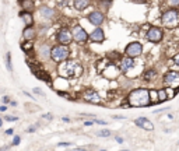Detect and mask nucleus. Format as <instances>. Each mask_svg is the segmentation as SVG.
I'll return each mask as SVG.
<instances>
[{"label": "nucleus", "instance_id": "6", "mask_svg": "<svg viewBox=\"0 0 179 151\" xmlns=\"http://www.w3.org/2000/svg\"><path fill=\"white\" fill-rule=\"evenodd\" d=\"M71 35H73V39L78 44H85L88 39V34L81 25H74L71 30Z\"/></svg>", "mask_w": 179, "mask_h": 151}, {"label": "nucleus", "instance_id": "22", "mask_svg": "<svg viewBox=\"0 0 179 151\" xmlns=\"http://www.w3.org/2000/svg\"><path fill=\"white\" fill-rule=\"evenodd\" d=\"M6 67L8 71H13V64H11V53L7 52L6 53Z\"/></svg>", "mask_w": 179, "mask_h": 151}, {"label": "nucleus", "instance_id": "24", "mask_svg": "<svg viewBox=\"0 0 179 151\" xmlns=\"http://www.w3.org/2000/svg\"><path fill=\"white\" fill-rule=\"evenodd\" d=\"M32 42H25V44H23L21 45V49L24 50V52H28V50H31L32 49Z\"/></svg>", "mask_w": 179, "mask_h": 151}, {"label": "nucleus", "instance_id": "41", "mask_svg": "<svg viewBox=\"0 0 179 151\" xmlns=\"http://www.w3.org/2000/svg\"><path fill=\"white\" fill-rule=\"evenodd\" d=\"M34 130H35V127H30V129H28V132H30V133H32Z\"/></svg>", "mask_w": 179, "mask_h": 151}, {"label": "nucleus", "instance_id": "19", "mask_svg": "<svg viewBox=\"0 0 179 151\" xmlns=\"http://www.w3.org/2000/svg\"><path fill=\"white\" fill-rule=\"evenodd\" d=\"M41 14L44 16L45 18H51V17H53L55 11L52 10L51 7H42V8H41Z\"/></svg>", "mask_w": 179, "mask_h": 151}, {"label": "nucleus", "instance_id": "40", "mask_svg": "<svg viewBox=\"0 0 179 151\" xmlns=\"http://www.w3.org/2000/svg\"><path fill=\"white\" fill-rule=\"evenodd\" d=\"M116 141H118V143H123V138H122V137H116Z\"/></svg>", "mask_w": 179, "mask_h": 151}, {"label": "nucleus", "instance_id": "42", "mask_svg": "<svg viewBox=\"0 0 179 151\" xmlns=\"http://www.w3.org/2000/svg\"><path fill=\"white\" fill-rule=\"evenodd\" d=\"M1 125H3V119L0 118V127H1Z\"/></svg>", "mask_w": 179, "mask_h": 151}, {"label": "nucleus", "instance_id": "31", "mask_svg": "<svg viewBox=\"0 0 179 151\" xmlns=\"http://www.w3.org/2000/svg\"><path fill=\"white\" fill-rule=\"evenodd\" d=\"M173 63H175V64L179 67V53H176V55H175V57H173Z\"/></svg>", "mask_w": 179, "mask_h": 151}, {"label": "nucleus", "instance_id": "34", "mask_svg": "<svg viewBox=\"0 0 179 151\" xmlns=\"http://www.w3.org/2000/svg\"><path fill=\"white\" fill-rule=\"evenodd\" d=\"M94 123H98V125H106V122H105V120H99V119L98 120L94 119Z\"/></svg>", "mask_w": 179, "mask_h": 151}, {"label": "nucleus", "instance_id": "32", "mask_svg": "<svg viewBox=\"0 0 179 151\" xmlns=\"http://www.w3.org/2000/svg\"><path fill=\"white\" fill-rule=\"evenodd\" d=\"M71 143H59L58 147H70Z\"/></svg>", "mask_w": 179, "mask_h": 151}, {"label": "nucleus", "instance_id": "7", "mask_svg": "<svg viewBox=\"0 0 179 151\" xmlns=\"http://www.w3.org/2000/svg\"><path fill=\"white\" fill-rule=\"evenodd\" d=\"M146 38H147V41L153 42V44H158L164 38V32H162L160 27H151L147 31V34H146Z\"/></svg>", "mask_w": 179, "mask_h": 151}, {"label": "nucleus", "instance_id": "11", "mask_svg": "<svg viewBox=\"0 0 179 151\" xmlns=\"http://www.w3.org/2000/svg\"><path fill=\"white\" fill-rule=\"evenodd\" d=\"M87 18H88V21L91 23V24L95 25L97 28H98V27L105 21V16H104L101 11H92V13H90L88 14V17H87Z\"/></svg>", "mask_w": 179, "mask_h": 151}, {"label": "nucleus", "instance_id": "26", "mask_svg": "<svg viewBox=\"0 0 179 151\" xmlns=\"http://www.w3.org/2000/svg\"><path fill=\"white\" fill-rule=\"evenodd\" d=\"M20 4L24 7V10L27 11V8H28V7H32V6H34V1H20Z\"/></svg>", "mask_w": 179, "mask_h": 151}, {"label": "nucleus", "instance_id": "1", "mask_svg": "<svg viewBox=\"0 0 179 151\" xmlns=\"http://www.w3.org/2000/svg\"><path fill=\"white\" fill-rule=\"evenodd\" d=\"M128 101H129V105L130 107H136V108H144V107L153 105V101L150 99V91L146 90V88L133 90L129 94Z\"/></svg>", "mask_w": 179, "mask_h": 151}, {"label": "nucleus", "instance_id": "33", "mask_svg": "<svg viewBox=\"0 0 179 151\" xmlns=\"http://www.w3.org/2000/svg\"><path fill=\"white\" fill-rule=\"evenodd\" d=\"M1 102H3V104H8V102H10V98H8V97H3V98H1Z\"/></svg>", "mask_w": 179, "mask_h": 151}, {"label": "nucleus", "instance_id": "20", "mask_svg": "<svg viewBox=\"0 0 179 151\" xmlns=\"http://www.w3.org/2000/svg\"><path fill=\"white\" fill-rule=\"evenodd\" d=\"M168 101V94H166L165 88H161L158 90V102H165Z\"/></svg>", "mask_w": 179, "mask_h": 151}, {"label": "nucleus", "instance_id": "38", "mask_svg": "<svg viewBox=\"0 0 179 151\" xmlns=\"http://www.w3.org/2000/svg\"><path fill=\"white\" fill-rule=\"evenodd\" d=\"M171 4H172V6H175V7H178L179 6V0H176V1H171Z\"/></svg>", "mask_w": 179, "mask_h": 151}, {"label": "nucleus", "instance_id": "37", "mask_svg": "<svg viewBox=\"0 0 179 151\" xmlns=\"http://www.w3.org/2000/svg\"><path fill=\"white\" fill-rule=\"evenodd\" d=\"M6 134H7V136H11V134H13V129H7Z\"/></svg>", "mask_w": 179, "mask_h": 151}, {"label": "nucleus", "instance_id": "35", "mask_svg": "<svg viewBox=\"0 0 179 151\" xmlns=\"http://www.w3.org/2000/svg\"><path fill=\"white\" fill-rule=\"evenodd\" d=\"M112 118L113 119H125V116H122V115H113Z\"/></svg>", "mask_w": 179, "mask_h": 151}, {"label": "nucleus", "instance_id": "39", "mask_svg": "<svg viewBox=\"0 0 179 151\" xmlns=\"http://www.w3.org/2000/svg\"><path fill=\"white\" fill-rule=\"evenodd\" d=\"M6 111H7L6 107H0V112H6Z\"/></svg>", "mask_w": 179, "mask_h": 151}, {"label": "nucleus", "instance_id": "15", "mask_svg": "<svg viewBox=\"0 0 179 151\" xmlns=\"http://www.w3.org/2000/svg\"><path fill=\"white\" fill-rule=\"evenodd\" d=\"M134 66V62H133V59H130V57H123L122 59V62H121V70L122 71H128L129 69H132Z\"/></svg>", "mask_w": 179, "mask_h": 151}, {"label": "nucleus", "instance_id": "8", "mask_svg": "<svg viewBox=\"0 0 179 151\" xmlns=\"http://www.w3.org/2000/svg\"><path fill=\"white\" fill-rule=\"evenodd\" d=\"M56 39H58L59 45H64V46H69V44L73 39V35H71V31L67 30V28H60L58 31V35H56Z\"/></svg>", "mask_w": 179, "mask_h": 151}, {"label": "nucleus", "instance_id": "9", "mask_svg": "<svg viewBox=\"0 0 179 151\" xmlns=\"http://www.w3.org/2000/svg\"><path fill=\"white\" fill-rule=\"evenodd\" d=\"M164 85L166 87H179V73L178 71H168L164 76Z\"/></svg>", "mask_w": 179, "mask_h": 151}, {"label": "nucleus", "instance_id": "36", "mask_svg": "<svg viewBox=\"0 0 179 151\" xmlns=\"http://www.w3.org/2000/svg\"><path fill=\"white\" fill-rule=\"evenodd\" d=\"M84 125H85V126H92V125H94V120H88V122H84Z\"/></svg>", "mask_w": 179, "mask_h": 151}, {"label": "nucleus", "instance_id": "23", "mask_svg": "<svg viewBox=\"0 0 179 151\" xmlns=\"http://www.w3.org/2000/svg\"><path fill=\"white\" fill-rule=\"evenodd\" d=\"M98 137H111V132L109 130H99L95 133Z\"/></svg>", "mask_w": 179, "mask_h": 151}, {"label": "nucleus", "instance_id": "13", "mask_svg": "<svg viewBox=\"0 0 179 151\" xmlns=\"http://www.w3.org/2000/svg\"><path fill=\"white\" fill-rule=\"evenodd\" d=\"M90 39L92 41V42H97V44H101L105 41V32H104L102 28H95L94 31L90 34Z\"/></svg>", "mask_w": 179, "mask_h": 151}, {"label": "nucleus", "instance_id": "16", "mask_svg": "<svg viewBox=\"0 0 179 151\" xmlns=\"http://www.w3.org/2000/svg\"><path fill=\"white\" fill-rule=\"evenodd\" d=\"M23 37L25 39L27 42H31L32 39L35 38V31H34V28L32 27H25L24 28V32H23Z\"/></svg>", "mask_w": 179, "mask_h": 151}, {"label": "nucleus", "instance_id": "18", "mask_svg": "<svg viewBox=\"0 0 179 151\" xmlns=\"http://www.w3.org/2000/svg\"><path fill=\"white\" fill-rule=\"evenodd\" d=\"M73 4L76 7V10L81 11V10H84V8H87V7L90 6V1L88 0H74Z\"/></svg>", "mask_w": 179, "mask_h": 151}, {"label": "nucleus", "instance_id": "14", "mask_svg": "<svg viewBox=\"0 0 179 151\" xmlns=\"http://www.w3.org/2000/svg\"><path fill=\"white\" fill-rule=\"evenodd\" d=\"M20 18L23 20L24 23H25L27 27H31L34 24V17H32V14L28 10H23V11H20Z\"/></svg>", "mask_w": 179, "mask_h": 151}, {"label": "nucleus", "instance_id": "28", "mask_svg": "<svg viewBox=\"0 0 179 151\" xmlns=\"http://www.w3.org/2000/svg\"><path fill=\"white\" fill-rule=\"evenodd\" d=\"M4 120H6V122H16L17 118H16V116H8V115H6V116H4Z\"/></svg>", "mask_w": 179, "mask_h": 151}, {"label": "nucleus", "instance_id": "43", "mask_svg": "<svg viewBox=\"0 0 179 151\" xmlns=\"http://www.w3.org/2000/svg\"><path fill=\"white\" fill-rule=\"evenodd\" d=\"M121 151H129V150H121Z\"/></svg>", "mask_w": 179, "mask_h": 151}, {"label": "nucleus", "instance_id": "10", "mask_svg": "<svg viewBox=\"0 0 179 151\" xmlns=\"http://www.w3.org/2000/svg\"><path fill=\"white\" fill-rule=\"evenodd\" d=\"M83 98H84V101L85 102H90V104H101V97L97 94L94 90H85L84 91V94H83Z\"/></svg>", "mask_w": 179, "mask_h": 151}, {"label": "nucleus", "instance_id": "2", "mask_svg": "<svg viewBox=\"0 0 179 151\" xmlns=\"http://www.w3.org/2000/svg\"><path fill=\"white\" fill-rule=\"evenodd\" d=\"M81 73H83V67L80 66V63L73 60H66L59 66V74L63 78H77L81 76Z\"/></svg>", "mask_w": 179, "mask_h": 151}, {"label": "nucleus", "instance_id": "25", "mask_svg": "<svg viewBox=\"0 0 179 151\" xmlns=\"http://www.w3.org/2000/svg\"><path fill=\"white\" fill-rule=\"evenodd\" d=\"M41 53H42V56H51V50H48V46H46V45H45V46H42V48H41Z\"/></svg>", "mask_w": 179, "mask_h": 151}, {"label": "nucleus", "instance_id": "21", "mask_svg": "<svg viewBox=\"0 0 179 151\" xmlns=\"http://www.w3.org/2000/svg\"><path fill=\"white\" fill-rule=\"evenodd\" d=\"M155 74H157V71H155L154 69H151V70H147V71L144 73V76H143V77H144V80L150 81V80H153L154 77H155Z\"/></svg>", "mask_w": 179, "mask_h": 151}, {"label": "nucleus", "instance_id": "5", "mask_svg": "<svg viewBox=\"0 0 179 151\" xmlns=\"http://www.w3.org/2000/svg\"><path fill=\"white\" fill-rule=\"evenodd\" d=\"M143 53V45L140 42H130L125 49V55L126 57L134 59V57H139Z\"/></svg>", "mask_w": 179, "mask_h": 151}, {"label": "nucleus", "instance_id": "12", "mask_svg": "<svg viewBox=\"0 0 179 151\" xmlns=\"http://www.w3.org/2000/svg\"><path fill=\"white\" fill-rule=\"evenodd\" d=\"M134 125L141 127V129H144V130H148V132H151L154 130V125L151 120H148L147 118H144V116H140V118H137V119L134 120Z\"/></svg>", "mask_w": 179, "mask_h": 151}, {"label": "nucleus", "instance_id": "3", "mask_svg": "<svg viewBox=\"0 0 179 151\" xmlns=\"http://www.w3.org/2000/svg\"><path fill=\"white\" fill-rule=\"evenodd\" d=\"M70 56V49L69 46H64V45H56L51 49V57L53 62L56 63H63L66 62Z\"/></svg>", "mask_w": 179, "mask_h": 151}, {"label": "nucleus", "instance_id": "17", "mask_svg": "<svg viewBox=\"0 0 179 151\" xmlns=\"http://www.w3.org/2000/svg\"><path fill=\"white\" fill-rule=\"evenodd\" d=\"M32 70V73L37 76V78H39V80H44V81L46 83H49L51 81V78H49V74L46 73V71H44V70H37V69H31Z\"/></svg>", "mask_w": 179, "mask_h": 151}, {"label": "nucleus", "instance_id": "29", "mask_svg": "<svg viewBox=\"0 0 179 151\" xmlns=\"http://www.w3.org/2000/svg\"><path fill=\"white\" fill-rule=\"evenodd\" d=\"M20 141H21V138H20L18 136H16V137L13 138V143H11V145H18Z\"/></svg>", "mask_w": 179, "mask_h": 151}, {"label": "nucleus", "instance_id": "44", "mask_svg": "<svg viewBox=\"0 0 179 151\" xmlns=\"http://www.w3.org/2000/svg\"><path fill=\"white\" fill-rule=\"evenodd\" d=\"M101 151H106V150H101Z\"/></svg>", "mask_w": 179, "mask_h": 151}, {"label": "nucleus", "instance_id": "30", "mask_svg": "<svg viewBox=\"0 0 179 151\" xmlns=\"http://www.w3.org/2000/svg\"><path fill=\"white\" fill-rule=\"evenodd\" d=\"M34 92H35V94H39V95H42V97H45V92L44 91H42V90H41V88H34Z\"/></svg>", "mask_w": 179, "mask_h": 151}, {"label": "nucleus", "instance_id": "4", "mask_svg": "<svg viewBox=\"0 0 179 151\" xmlns=\"http://www.w3.org/2000/svg\"><path fill=\"white\" fill-rule=\"evenodd\" d=\"M178 11L175 10V8H169V10H166V11L162 13V17H161V20H162V23H164V25H166V27H175V25L178 24Z\"/></svg>", "mask_w": 179, "mask_h": 151}, {"label": "nucleus", "instance_id": "27", "mask_svg": "<svg viewBox=\"0 0 179 151\" xmlns=\"http://www.w3.org/2000/svg\"><path fill=\"white\" fill-rule=\"evenodd\" d=\"M58 94L60 95V97H64V98H67L69 101H73V98H71V97L67 94V92H63V91H58Z\"/></svg>", "mask_w": 179, "mask_h": 151}]
</instances>
